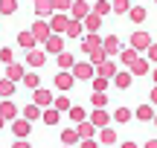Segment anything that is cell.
<instances>
[{
    "mask_svg": "<svg viewBox=\"0 0 157 148\" xmlns=\"http://www.w3.org/2000/svg\"><path fill=\"white\" fill-rule=\"evenodd\" d=\"M96 76V67L90 61H82V64H73V79L78 81H87V79H93Z\"/></svg>",
    "mask_w": 157,
    "mask_h": 148,
    "instance_id": "obj_1",
    "label": "cell"
},
{
    "mask_svg": "<svg viewBox=\"0 0 157 148\" xmlns=\"http://www.w3.org/2000/svg\"><path fill=\"white\" fill-rule=\"evenodd\" d=\"M148 44H151V38H148L146 32H134V35H131V46H134L137 52H140V50H148Z\"/></svg>",
    "mask_w": 157,
    "mask_h": 148,
    "instance_id": "obj_2",
    "label": "cell"
},
{
    "mask_svg": "<svg viewBox=\"0 0 157 148\" xmlns=\"http://www.w3.org/2000/svg\"><path fill=\"white\" fill-rule=\"evenodd\" d=\"M73 73H56V87L58 90H70V87H73Z\"/></svg>",
    "mask_w": 157,
    "mask_h": 148,
    "instance_id": "obj_3",
    "label": "cell"
},
{
    "mask_svg": "<svg viewBox=\"0 0 157 148\" xmlns=\"http://www.w3.org/2000/svg\"><path fill=\"white\" fill-rule=\"evenodd\" d=\"M96 73H99V76H105V79H113V73H117V64L105 58L102 64H96Z\"/></svg>",
    "mask_w": 157,
    "mask_h": 148,
    "instance_id": "obj_4",
    "label": "cell"
},
{
    "mask_svg": "<svg viewBox=\"0 0 157 148\" xmlns=\"http://www.w3.org/2000/svg\"><path fill=\"white\" fill-rule=\"evenodd\" d=\"M99 142H102V145H117V131H113V128H108V125H102Z\"/></svg>",
    "mask_w": 157,
    "mask_h": 148,
    "instance_id": "obj_5",
    "label": "cell"
},
{
    "mask_svg": "<svg viewBox=\"0 0 157 148\" xmlns=\"http://www.w3.org/2000/svg\"><path fill=\"white\" fill-rule=\"evenodd\" d=\"M102 50H105L108 55H113V52H119V38H117V35H108V38L102 41Z\"/></svg>",
    "mask_w": 157,
    "mask_h": 148,
    "instance_id": "obj_6",
    "label": "cell"
},
{
    "mask_svg": "<svg viewBox=\"0 0 157 148\" xmlns=\"http://www.w3.org/2000/svg\"><path fill=\"white\" fill-rule=\"evenodd\" d=\"M6 79L21 81L23 79V67H21V64H15V61H9V67H6Z\"/></svg>",
    "mask_w": 157,
    "mask_h": 148,
    "instance_id": "obj_7",
    "label": "cell"
},
{
    "mask_svg": "<svg viewBox=\"0 0 157 148\" xmlns=\"http://www.w3.org/2000/svg\"><path fill=\"white\" fill-rule=\"evenodd\" d=\"M134 116L140 122H148V119H154V108H151V105H140V108L134 110Z\"/></svg>",
    "mask_w": 157,
    "mask_h": 148,
    "instance_id": "obj_8",
    "label": "cell"
},
{
    "mask_svg": "<svg viewBox=\"0 0 157 148\" xmlns=\"http://www.w3.org/2000/svg\"><path fill=\"white\" fill-rule=\"evenodd\" d=\"M82 20H84V26H87L90 32H96V29L102 26V15H96V12H93V15H90V12H87V15H84Z\"/></svg>",
    "mask_w": 157,
    "mask_h": 148,
    "instance_id": "obj_9",
    "label": "cell"
},
{
    "mask_svg": "<svg viewBox=\"0 0 157 148\" xmlns=\"http://www.w3.org/2000/svg\"><path fill=\"white\" fill-rule=\"evenodd\" d=\"M90 122H93L96 128H102V125H108V110H105V108H96L93 113H90Z\"/></svg>",
    "mask_w": 157,
    "mask_h": 148,
    "instance_id": "obj_10",
    "label": "cell"
},
{
    "mask_svg": "<svg viewBox=\"0 0 157 148\" xmlns=\"http://www.w3.org/2000/svg\"><path fill=\"white\" fill-rule=\"evenodd\" d=\"M113 84H117L119 90H128L131 87V73H113Z\"/></svg>",
    "mask_w": 157,
    "mask_h": 148,
    "instance_id": "obj_11",
    "label": "cell"
},
{
    "mask_svg": "<svg viewBox=\"0 0 157 148\" xmlns=\"http://www.w3.org/2000/svg\"><path fill=\"white\" fill-rule=\"evenodd\" d=\"M58 113H61L58 108H47V110H41V119H44L47 125H56V122H58Z\"/></svg>",
    "mask_w": 157,
    "mask_h": 148,
    "instance_id": "obj_12",
    "label": "cell"
},
{
    "mask_svg": "<svg viewBox=\"0 0 157 148\" xmlns=\"http://www.w3.org/2000/svg\"><path fill=\"white\" fill-rule=\"evenodd\" d=\"M32 35L38 38V44H41V41L50 38V26H47V23H35V26H32Z\"/></svg>",
    "mask_w": 157,
    "mask_h": 148,
    "instance_id": "obj_13",
    "label": "cell"
},
{
    "mask_svg": "<svg viewBox=\"0 0 157 148\" xmlns=\"http://www.w3.org/2000/svg\"><path fill=\"white\" fill-rule=\"evenodd\" d=\"M17 44H21V46H26V50H32V46L38 44V38H35L32 32H21V35H17Z\"/></svg>",
    "mask_w": 157,
    "mask_h": 148,
    "instance_id": "obj_14",
    "label": "cell"
},
{
    "mask_svg": "<svg viewBox=\"0 0 157 148\" xmlns=\"http://www.w3.org/2000/svg\"><path fill=\"white\" fill-rule=\"evenodd\" d=\"M44 52H38V50H29V55H26V64L29 67H41V64H44Z\"/></svg>",
    "mask_w": 157,
    "mask_h": 148,
    "instance_id": "obj_15",
    "label": "cell"
},
{
    "mask_svg": "<svg viewBox=\"0 0 157 148\" xmlns=\"http://www.w3.org/2000/svg\"><path fill=\"white\" fill-rule=\"evenodd\" d=\"M148 73V61L146 58H137L134 64H131V76H146Z\"/></svg>",
    "mask_w": 157,
    "mask_h": 148,
    "instance_id": "obj_16",
    "label": "cell"
},
{
    "mask_svg": "<svg viewBox=\"0 0 157 148\" xmlns=\"http://www.w3.org/2000/svg\"><path fill=\"white\" fill-rule=\"evenodd\" d=\"M0 116H3V119H15V116H17V108L12 102H0Z\"/></svg>",
    "mask_w": 157,
    "mask_h": 148,
    "instance_id": "obj_17",
    "label": "cell"
},
{
    "mask_svg": "<svg viewBox=\"0 0 157 148\" xmlns=\"http://www.w3.org/2000/svg\"><path fill=\"white\" fill-rule=\"evenodd\" d=\"M96 46H102V38H99V35H93V32H90L87 38H84L82 50H84V52H90V50H96Z\"/></svg>",
    "mask_w": 157,
    "mask_h": 148,
    "instance_id": "obj_18",
    "label": "cell"
},
{
    "mask_svg": "<svg viewBox=\"0 0 157 148\" xmlns=\"http://www.w3.org/2000/svg\"><path fill=\"white\" fill-rule=\"evenodd\" d=\"M47 50H50V52H61V50H64V41L58 38V32L47 38Z\"/></svg>",
    "mask_w": 157,
    "mask_h": 148,
    "instance_id": "obj_19",
    "label": "cell"
},
{
    "mask_svg": "<svg viewBox=\"0 0 157 148\" xmlns=\"http://www.w3.org/2000/svg\"><path fill=\"white\" fill-rule=\"evenodd\" d=\"M64 32L70 35V38H78V35H82V20H67V26H64Z\"/></svg>",
    "mask_w": 157,
    "mask_h": 148,
    "instance_id": "obj_20",
    "label": "cell"
},
{
    "mask_svg": "<svg viewBox=\"0 0 157 148\" xmlns=\"http://www.w3.org/2000/svg\"><path fill=\"white\" fill-rule=\"evenodd\" d=\"M93 128H96L93 122H84V119H82V122H78V139H87V137H93Z\"/></svg>",
    "mask_w": 157,
    "mask_h": 148,
    "instance_id": "obj_21",
    "label": "cell"
},
{
    "mask_svg": "<svg viewBox=\"0 0 157 148\" xmlns=\"http://www.w3.org/2000/svg\"><path fill=\"white\" fill-rule=\"evenodd\" d=\"M17 12V0H0V15H15Z\"/></svg>",
    "mask_w": 157,
    "mask_h": 148,
    "instance_id": "obj_22",
    "label": "cell"
},
{
    "mask_svg": "<svg viewBox=\"0 0 157 148\" xmlns=\"http://www.w3.org/2000/svg\"><path fill=\"white\" fill-rule=\"evenodd\" d=\"M12 93H15V81H12V79H3V81H0V96L9 99Z\"/></svg>",
    "mask_w": 157,
    "mask_h": 148,
    "instance_id": "obj_23",
    "label": "cell"
},
{
    "mask_svg": "<svg viewBox=\"0 0 157 148\" xmlns=\"http://www.w3.org/2000/svg\"><path fill=\"white\" fill-rule=\"evenodd\" d=\"M119 58H122L125 67H131V64L137 61V50H134V46H131V50H122V52H119Z\"/></svg>",
    "mask_w": 157,
    "mask_h": 148,
    "instance_id": "obj_24",
    "label": "cell"
},
{
    "mask_svg": "<svg viewBox=\"0 0 157 148\" xmlns=\"http://www.w3.org/2000/svg\"><path fill=\"white\" fill-rule=\"evenodd\" d=\"M41 116V110H38V105H26L23 108V119H29V122H35Z\"/></svg>",
    "mask_w": 157,
    "mask_h": 148,
    "instance_id": "obj_25",
    "label": "cell"
},
{
    "mask_svg": "<svg viewBox=\"0 0 157 148\" xmlns=\"http://www.w3.org/2000/svg\"><path fill=\"white\" fill-rule=\"evenodd\" d=\"M35 12H38V15H50L52 12V0H35Z\"/></svg>",
    "mask_w": 157,
    "mask_h": 148,
    "instance_id": "obj_26",
    "label": "cell"
},
{
    "mask_svg": "<svg viewBox=\"0 0 157 148\" xmlns=\"http://www.w3.org/2000/svg\"><path fill=\"white\" fill-rule=\"evenodd\" d=\"M64 26H67V17L64 15H52V32H64Z\"/></svg>",
    "mask_w": 157,
    "mask_h": 148,
    "instance_id": "obj_27",
    "label": "cell"
},
{
    "mask_svg": "<svg viewBox=\"0 0 157 148\" xmlns=\"http://www.w3.org/2000/svg\"><path fill=\"white\" fill-rule=\"evenodd\" d=\"M108 58V52L102 50V46H96V50H90V64H102Z\"/></svg>",
    "mask_w": 157,
    "mask_h": 148,
    "instance_id": "obj_28",
    "label": "cell"
},
{
    "mask_svg": "<svg viewBox=\"0 0 157 148\" xmlns=\"http://www.w3.org/2000/svg\"><path fill=\"white\" fill-rule=\"evenodd\" d=\"M50 102H52V96H50L47 90H41V87H38V90H35V105H44V108H47Z\"/></svg>",
    "mask_w": 157,
    "mask_h": 148,
    "instance_id": "obj_29",
    "label": "cell"
},
{
    "mask_svg": "<svg viewBox=\"0 0 157 148\" xmlns=\"http://www.w3.org/2000/svg\"><path fill=\"white\" fill-rule=\"evenodd\" d=\"M111 9L117 12V15H125V12L131 9V3H128V0H113V3H111Z\"/></svg>",
    "mask_w": 157,
    "mask_h": 148,
    "instance_id": "obj_30",
    "label": "cell"
},
{
    "mask_svg": "<svg viewBox=\"0 0 157 148\" xmlns=\"http://www.w3.org/2000/svg\"><path fill=\"white\" fill-rule=\"evenodd\" d=\"M128 12H131V20H134V23L146 20V9H143V6H134V9H128Z\"/></svg>",
    "mask_w": 157,
    "mask_h": 148,
    "instance_id": "obj_31",
    "label": "cell"
},
{
    "mask_svg": "<svg viewBox=\"0 0 157 148\" xmlns=\"http://www.w3.org/2000/svg\"><path fill=\"white\" fill-rule=\"evenodd\" d=\"M61 142H64V145H76V142H78V131H64V134H61Z\"/></svg>",
    "mask_w": 157,
    "mask_h": 148,
    "instance_id": "obj_32",
    "label": "cell"
},
{
    "mask_svg": "<svg viewBox=\"0 0 157 148\" xmlns=\"http://www.w3.org/2000/svg\"><path fill=\"white\" fill-rule=\"evenodd\" d=\"M73 15L78 17V20H82V17L87 15V3H84V0H78V3H73Z\"/></svg>",
    "mask_w": 157,
    "mask_h": 148,
    "instance_id": "obj_33",
    "label": "cell"
},
{
    "mask_svg": "<svg viewBox=\"0 0 157 148\" xmlns=\"http://www.w3.org/2000/svg\"><path fill=\"white\" fill-rule=\"evenodd\" d=\"M58 67H73V55H70V52H58Z\"/></svg>",
    "mask_w": 157,
    "mask_h": 148,
    "instance_id": "obj_34",
    "label": "cell"
},
{
    "mask_svg": "<svg viewBox=\"0 0 157 148\" xmlns=\"http://www.w3.org/2000/svg\"><path fill=\"white\" fill-rule=\"evenodd\" d=\"M105 102H108L105 90H96V93H93V108H105Z\"/></svg>",
    "mask_w": 157,
    "mask_h": 148,
    "instance_id": "obj_35",
    "label": "cell"
},
{
    "mask_svg": "<svg viewBox=\"0 0 157 148\" xmlns=\"http://www.w3.org/2000/svg\"><path fill=\"white\" fill-rule=\"evenodd\" d=\"M113 119H117V122H128V119H131V110H128V108H117Z\"/></svg>",
    "mask_w": 157,
    "mask_h": 148,
    "instance_id": "obj_36",
    "label": "cell"
},
{
    "mask_svg": "<svg viewBox=\"0 0 157 148\" xmlns=\"http://www.w3.org/2000/svg\"><path fill=\"white\" fill-rule=\"evenodd\" d=\"M12 122H15V119H12ZM26 131H29V119L26 122H15V134H17V137H26Z\"/></svg>",
    "mask_w": 157,
    "mask_h": 148,
    "instance_id": "obj_37",
    "label": "cell"
},
{
    "mask_svg": "<svg viewBox=\"0 0 157 148\" xmlns=\"http://www.w3.org/2000/svg\"><path fill=\"white\" fill-rule=\"evenodd\" d=\"M70 119H73V122H82L84 119V108H73V105H70Z\"/></svg>",
    "mask_w": 157,
    "mask_h": 148,
    "instance_id": "obj_38",
    "label": "cell"
},
{
    "mask_svg": "<svg viewBox=\"0 0 157 148\" xmlns=\"http://www.w3.org/2000/svg\"><path fill=\"white\" fill-rule=\"evenodd\" d=\"M111 12V3L108 0H96V15H108Z\"/></svg>",
    "mask_w": 157,
    "mask_h": 148,
    "instance_id": "obj_39",
    "label": "cell"
},
{
    "mask_svg": "<svg viewBox=\"0 0 157 148\" xmlns=\"http://www.w3.org/2000/svg\"><path fill=\"white\" fill-rule=\"evenodd\" d=\"M21 81H23V84H26V87H32V90H35V87H38V76H32V73H29V76L23 73V79H21Z\"/></svg>",
    "mask_w": 157,
    "mask_h": 148,
    "instance_id": "obj_40",
    "label": "cell"
},
{
    "mask_svg": "<svg viewBox=\"0 0 157 148\" xmlns=\"http://www.w3.org/2000/svg\"><path fill=\"white\" fill-rule=\"evenodd\" d=\"M105 87H108V79L105 76H96L93 79V90H105Z\"/></svg>",
    "mask_w": 157,
    "mask_h": 148,
    "instance_id": "obj_41",
    "label": "cell"
},
{
    "mask_svg": "<svg viewBox=\"0 0 157 148\" xmlns=\"http://www.w3.org/2000/svg\"><path fill=\"white\" fill-rule=\"evenodd\" d=\"M56 108H58V110H70V99H67V96H58V99H56Z\"/></svg>",
    "mask_w": 157,
    "mask_h": 148,
    "instance_id": "obj_42",
    "label": "cell"
},
{
    "mask_svg": "<svg viewBox=\"0 0 157 148\" xmlns=\"http://www.w3.org/2000/svg\"><path fill=\"white\" fill-rule=\"evenodd\" d=\"M70 6H73L70 0H52V9H70Z\"/></svg>",
    "mask_w": 157,
    "mask_h": 148,
    "instance_id": "obj_43",
    "label": "cell"
},
{
    "mask_svg": "<svg viewBox=\"0 0 157 148\" xmlns=\"http://www.w3.org/2000/svg\"><path fill=\"white\" fill-rule=\"evenodd\" d=\"M146 52H148V58H151V61H157V44H148Z\"/></svg>",
    "mask_w": 157,
    "mask_h": 148,
    "instance_id": "obj_44",
    "label": "cell"
},
{
    "mask_svg": "<svg viewBox=\"0 0 157 148\" xmlns=\"http://www.w3.org/2000/svg\"><path fill=\"white\" fill-rule=\"evenodd\" d=\"M0 61L9 64V61H12V50H0Z\"/></svg>",
    "mask_w": 157,
    "mask_h": 148,
    "instance_id": "obj_45",
    "label": "cell"
},
{
    "mask_svg": "<svg viewBox=\"0 0 157 148\" xmlns=\"http://www.w3.org/2000/svg\"><path fill=\"white\" fill-rule=\"evenodd\" d=\"M151 102L157 105V87H154V90H151Z\"/></svg>",
    "mask_w": 157,
    "mask_h": 148,
    "instance_id": "obj_46",
    "label": "cell"
},
{
    "mask_svg": "<svg viewBox=\"0 0 157 148\" xmlns=\"http://www.w3.org/2000/svg\"><path fill=\"white\" fill-rule=\"evenodd\" d=\"M3 122H6V119H3V116H0V128H3Z\"/></svg>",
    "mask_w": 157,
    "mask_h": 148,
    "instance_id": "obj_47",
    "label": "cell"
},
{
    "mask_svg": "<svg viewBox=\"0 0 157 148\" xmlns=\"http://www.w3.org/2000/svg\"><path fill=\"white\" fill-rule=\"evenodd\" d=\"M154 81H157V70H154Z\"/></svg>",
    "mask_w": 157,
    "mask_h": 148,
    "instance_id": "obj_48",
    "label": "cell"
},
{
    "mask_svg": "<svg viewBox=\"0 0 157 148\" xmlns=\"http://www.w3.org/2000/svg\"><path fill=\"white\" fill-rule=\"evenodd\" d=\"M154 125H157V116H154Z\"/></svg>",
    "mask_w": 157,
    "mask_h": 148,
    "instance_id": "obj_49",
    "label": "cell"
},
{
    "mask_svg": "<svg viewBox=\"0 0 157 148\" xmlns=\"http://www.w3.org/2000/svg\"><path fill=\"white\" fill-rule=\"evenodd\" d=\"M154 3H157V0H154Z\"/></svg>",
    "mask_w": 157,
    "mask_h": 148,
    "instance_id": "obj_50",
    "label": "cell"
}]
</instances>
